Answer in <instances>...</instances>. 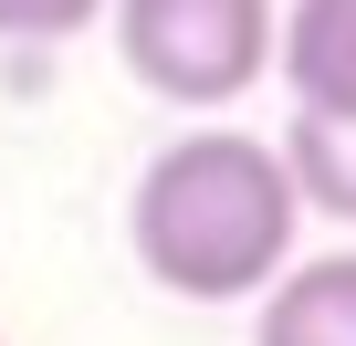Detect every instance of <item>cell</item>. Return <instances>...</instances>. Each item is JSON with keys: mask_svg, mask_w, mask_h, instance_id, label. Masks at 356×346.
I'll return each mask as SVG.
<instances>
[{"mask_svg": "<svg viewBox=\"0 0 356 346\" xmlns=\"http://www.w3.org/2000/svg\"><path fill=\"white\" fill-rule=\"evenodd\" d=\"M252 346H356V252L283 262V273L262 283Z\"/></svg>", "mask_w": 356, "mask_h": 346, "instance_id": "obj_4", "label": "cell"}, {"mask_svg": "<svg viewBox=\"0 0 356 346\" xmlns=\"http://www.w3.org/2000/svg\"><path fill=\"white\" fill-rule=\"evenodd\" d=\"M283 168H293L304 210H325V221H356V116H304V105H293Z\"/></svg>", "mask_w": 356, "mask_h": 346, "instance_id": "obj_5", "label": "cell"}, {"mask_svg": "<svg viewBox=\"0 0 356 346\" xmlns=\"http://www.w3.org/2000/svg\"><path fill=\"white\" fill-rule=\"evenodd\" d=\"M273 74L304 116H356V0H283Z\"/></svg>", "mask_w": 356, "mask_h": 346, "instance_id": "obj_3", "label": "cell"}, {"mask_svg": "<svg viewBox=\"0 0 356 346\" xmlns=\"http://www.w3.org/2000/svg\"><path fill=\"white\" fill-rule=\"evenodd\" d=\"M293 231H304L293 168H283L273 136H241V126L168 136L136 168V200H126V242H136L147 283L178 294V304H241V294H262L293 262Z\"/></svg>", "mask_w": 356, "mask_h": 346, "instance_id": "obj_1", "label": "cell"}, {"mask_svg": "<svg viewBox=\"0 0 356 346\" xmlns=\"http://www.w3.org/2000/svg\"><path fill=\"white\" fill-rule=\"evenodd\" d=\"M115 63L157 105L220 116L273 74V0H115Z\"/></svg>", "mask_w": 356, "mask_h": 346, "instance_id": "obj_2", "label": "cell"}, {"mask_svg": "<svg viewBox=\"0 0 356 346\" xmlns=\"http://www.w3.org/2000/svg\"><path fill=\"white\" fill-rule=\"evenodd\" d=\"M105 0H0V42H74Z\"/></svg>", "mask_w": 356, "mask_h": 346, "instance_id": "obj_6", "label": "cell"}]
</instances>
